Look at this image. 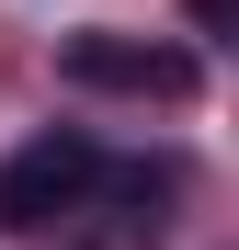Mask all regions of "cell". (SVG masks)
Instances as JSON below:
<instances>
[{
  "label": "cell",
  "instance_id": "7a4b0ae2",
  "mask_svg": "<svg viewBox=\"0 0 239 250\" xmlns=\"http://www.w3.org/2000/svg\"><path fill=\"white\" fill-rule=\"evenodd\" d=\"M57 68L80 80V91H137V103H194L205 91V68H194L182 46H148V34H68Z\"/></svg>",
  "mask_w": 239,
  "mask_h": 250
},
{
  "label": "cell",
  "instance_id": "6da1fadb",
  "mask_svg": "<svg viewBox=\"0 0 239 250\" xmlns=\"http://www.w3.org/2000/svg\"><path fill=\"white\" fill-rule=\"evenodd\" d=\"M91 182H103V148L80 137V125H46L34 148L0 159V228H12V239L57 228V216H80V193H91Z\"/></svg>",
  "mask_w": 239,
  "mask_h": 250
},
{
  "label": "cell",
  "instance_id": "3957f363",
  "mask_svg": "<svg viewBox=\"0 0 239 250\" xmlns=\"http://www.w3.org/2000/svg\"><path fill=\"white\" fill-rule=\"evenodd\" d=\"M194 34H228V0H194Z\"/></svg>",
  "mask_w": 239,
  "mask_h": 250
}]
</instances>
